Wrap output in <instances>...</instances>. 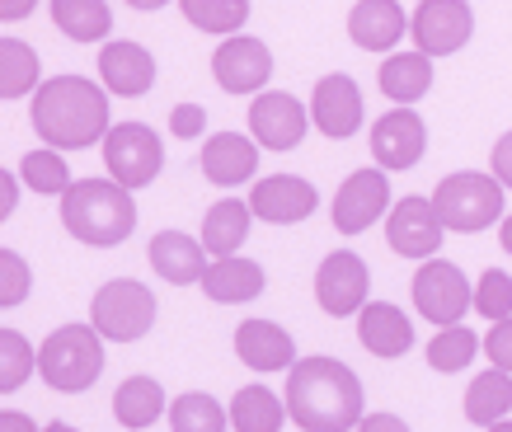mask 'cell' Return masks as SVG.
I'll list each match as a JSON object with an SVG mask.
<instances>
[{
  "instance_id": "obj_1",
  "label": "cell",
  "mask_w": 512,
  "mask_h": 432,
  "mask_svg": "<svg viewBox=\"0 0 512 432\" xmlns=\"http://www.w3.org/2000/svg\"><path fill=\"white\" fill-rule=\"evenodd\" d=\"M29 123L33 137L47 151H85V146H104L113 132V108L109 90L90 76H47L38 94L29 99Z\"/></svg>"
},
{
  "instance_id": "obj_2",
  "label": "cell",
  "mask_w": 512,
  "mask_h": 432,
  "mask_svg": "<svg viewBox=\"0 0 512 432\" xmlns=\"http://www.w3.org/2000/svg\"><path fill=\"white\" fill-rule=\"evenodd\" d=\"M282 404H287V418H292L301 432H357L362 428V409H367V395H362V381L357 371L339 357H301L292 371H287V390H282Z\"/></svg>"
},
{
  "instance_id": "obj_3",
  "label": "cell",
  "mask_w": 512,
  "mask_h": 432,
  "mask_svg": "<svg viewBox=\"0 0 512 432\" xmlns=\"http://www.w3.org/2000/svg\"><path fill=\"white\" fill-rule=\"evenodd\" d=\"M62 226L90 249H113L137 231V198L113 179H76L62 198Z\"/></svg>"
},
{
  "instance_id": "obj_4",
  "label": "cell",
  "mask_w": 512,
  "mask_h": 432,
  "mask_svg": "<svg viewBox=\"0 0 512 432\" xmlns=\"http://www.w3.org/2000/svg\"><path fill=\"white\" fill-rule=\"evenodd\" d=\"M38 376L57 395H85L104 376V339L94 334V324L71 320L52 329L38 343Z\"/></svg>"
},
{
  "instance_id": "obj_5",
  "label": "cell",
  "mask_w": 512,
  "mask_h": 432,
  "mask_svg": "<svg viewBox=\"0 0 512 432\" xmlns=\"http://www.w3.org/2000/svg\"><path fill=\"white\" fill-rule=\"evenodd\" d=\"M433 212L447 231L480 235V231H489L494 221H503V184H498L494 174H480V170L447 174V179L433 188Z\"/></svg>"
},
{
  "instance_id": "obj_6",
  "label": "cell",
  "mask_w": 512,
  "mask_h": 432,
  "mask_svg": "<svg viewBox=\"0 0 512 432\" xmlns=\"http://www.w3.org/2000/svg\"><path fill=\"white\" fill-rule=\"evenodd\" d=\"M156 292L137 278H109L90 301V324L104 343H137L156 329Z\"/></svg>"
},
{
  "instance_id": "obj_7",
  "label": "cell",
  "mask_w": 512,
  "mask_h": 432,
  "mask_svg": "<svg viewBox=\"0 0 512 432\" xmlns=\"http://www.w3.org/2000/svg\"><path fill=\"white\" fill-rule=\"evenodd\" d=\"M104 170L118 188L137 193V188L156 184L160 170H165V146H160V132L146 123H113V132L104 137Z\"/></svg>"
},
{
  "instance_id": "obj_8",
  "label": "cell",
  "mask_w": 512,
  "mask_h": 432,
  "mask_svg": "<svg viewBox=\"0 0 512 432\" xmlns=\"http://www.w3.org/2000/svg\"><path fill=\"white\" fill-rule=\"evenodd\" d=\"M409 292H414V310L437 329H456V324H466V310H475V287L451 259L419 263Z\"/></svg>"
},
{
  "instance_id": "obj_9",
  "label": "cell",
  "mask_w": 512,
  "mask_h": 432,
  "mask_svg": "<svg viewBox=\"0 0 512 432\" xmlns=\"http://www.w3.org/2000/svg\"><path fill=\"white\" fill-rule=\"evenodd\" d=\"M367 296H372V273H367L362 254H353V249H334V254L320 259V268H315V306L325 310L329 320L362 315V310L372 306Z\"/></svg>"
},
{
  "instance_id": "obj_10",
  "label": "cell",
  "mask_w": 512,
  "mask_h": 432,
  "mask_svg": "<svg viewBox=\"0 0 512 432\" xmlns=\"http://www.w3.org/2000/svg\"><path fill=\"white\" fill-rule=\"evenodd\" d=\"M475 33V10L466 0H419L409 10V38H414V52H423L428 62L437 57H451L461 52Z\"/></svg>"
},
{
  "instance_id": "obj_11",
  "label": "cell",
  "mask_w": 512,
  "mask_h": 432,
  "mask_svg": "<svg viewBox=\"0 0 512 432\" xmlns=\"http://www.w3.org/2000/svg\"><path fill=\"white\" fill-rule=\"evenodd\" d=\"M311 132V108L287 90H264L249 104V137L259 151H296Z\"/></svg>"
},
{
  "instance_id": "obj_12",
  "label": "cell",
  "mask_w": 512,
  "mask_h": 432,
  "mask_svg": "<svg viewBox=\"0 0 512 432\" xmlns=\"http://www.w3.org/2000/svg\"><path fill=\"white\" fill-rule=\"evenodd\" d=\"M390 179L386 170H353L334 193V231L339 235H362L372 231L381 216H390Z\"/></svg>"
},
{
  "instance_id": "obj_13",
  "label": "cell",
  "mask_w": 512,
  "mask_h": 432,
  "mask_svg": "<svg viewBox=\"0 0 512 432\" xmlns=\"http://www.w3.org/2000/svg\"><path fill=\"white\" fill-rule=\"evenodd\" d=\"M99 85L109 90V99L118 94V99H141V94L156 90V52L146 43H137V38H113V43L99 47Z\"/></svg>"
},
{
  "instance_id": "obj_14",
  "label": "cell",
  "mask_w": 512,
  "mask_h": 432,
  "mask_svg": "<svg viewBox=\"0 0 512 432\" xmlns=\"http://www.w3.org/2000/svg\"><path fill=\"white\" fill-rule=\"evenodd\" d=\"M212 76L226 94H254L259 99L273 80V52H268L264 38H249V33L226 38L212 52Z\"/></svg>"
},
{
  "instance_id": "obj_15",
  "label": "cell",
  "mask_w": 512,
  "mask_h": 432,
  "mask_svg": "<svg viewBox=\"0 0 512 432\" xmlns=\"http://www.w3.org/2000/svg\"><path fill=\"white\" fill-rule=\"evenodd\" d=\"M442 235H447V226L437 221L433 198H400L386 216V245L400 259L433 263L437 249H442Z\"/></svg>"
},
{
  "instance_id": "obj_16",
  "label": "cell",
  "mask_w": 512,
  "mask_h": 432,
  "mask_svg": "<svg viewBox=\"0 0 512 432\" xmlns=\"http://www.w3.org/2000/svg\"><path fill=\"white\" fill-rule=\"evenodd\" d=\"M367 108H362V90H357L353 76L343 71H329V76L315 80V94H311V127L320 137L329 141H348L362 127Z\"/></svg>"
},
{
  "instance_id": "obj_17",
  "label": "cell",
  "mask_w": 512,
  "mask_h": 432,
  "mask_svg": "<svg viewBox=\"0 0 512 432\" xmlns=\"http://www.w3.org/2000/svg\"><path fill=\"white\" fill-rule=\"evenodd\" d=\"M428 151V127L414 108H390L372 123V155H376V170L400 174L414 170Z\"/></svg>"
},
{
  "instance_id": "obj_18",
  "label": "cell",
  "mask_w": 512,
  "mask_h": 432,
  "mask_svg": "<svg viewBox=\"0 0 512 432\" xmlns=\"http://www.w3.org/2000/svg\"><path fill=\"white\" fill-rule=\"evenodd\" d=\"M249 212L254 221H268V226H296L320 207V193H315L311 179L301 174H268L259 184L249 188Z\"/></svg>"
},
{
  "instance_id": "obj_19",
  "label": "cell",
  "mask_w": 512,
  "mask_h": 432,
  "mask_svg": "<svg viewBox=\"0 0 512 432\" xmlns=\"http://www.w3.org/2000/svg\"><path fill=\"white\" fill-rule=\"evenodd\" d=\"M198 170L212 188L249 184L259 174V141L245 132H212L198 151Z\"/></svg>"
},
{
  "instance_id": "obj_20",
  "label": "cell",
  "mask_w": 512,
  "mask_h": 432,
  "mask_svg": "<svg viewBox=\"0 0 512 432\" xmlns=\"http://www.w3.org/2000/svg\"><path fill=\"white\" fill-rule=\"evenodd\" d=\"M146 263H151V273H156L160 282H170V287H193V282L202 287L207 268H212L202 240L188 231H156L151 245H146Z\"/></svg>"
},
{
  "instance_id": "obj_21",
  "label": "cell",
  "mask_w": 512,
  "mask_h": 432,
  "mask_svg": "<svg viewBox=\"0 0 512 432\" xmlns=\"http://www.w3.org/2000/svg\"><path fill=\"white\" fill-rule=\"evenodd\" d=\"M235 357L245 362L249 371H292L301 357H296V339L282 329L278 320H259V315H249L240 329H235Z\"/></svg>"
},
{
  "instance_id": "obj_22",
  "label": "cell",
  "mask_w": 512,
  "mask_h": 432,
  "mask_svg": "<svg viewBox=\"0 0 512 432\" xmlns=\"http://www.w3.org/2000/svg\"><path fill=\"white\" fill-rule=\"evenodd\" d=\"M348 38L362 52H390L400 38H409V10L400 0H357L348 10Z\"/></svg>"
},
{
  "instance_id": "obj_23",
  "label": "cell",
  "mask_w": 512,
  "mask_h": 432,
  "mask_svg": "<svg viewBox=\"0 0 512 432\" xmlns=\"http://www.w3.org/2000/svg\"><path fill=\"white\" fill-rule=\"evenodd\" d=\"M254 231V212H249L245 198H217L207 212H202V249H207V259H235L240 245L249 240Z\"/></svg>"
},
{
  "instance_id": "obj_24",
  "label": "cell",
  "mask_w": 512,
  "mask_h": 432,
  "mask_svg": "<svg viewBox=\"0 0 512 432\" xmlns=\"http://www.w3.org/2000/svg\"><path fill=\"white\" fill-rule=\"evenodd\" d=\"M357 339L372 357H404L414 348V320L390 301H372V306L357 315Z\"/></svg>"
},
{
  "instance_id": "obj_25",
  "label": "cell",
  "mask_w": 512,
  "mask_h": 432,
  "mask_svg": "<svg viewBox=\"0 0 512 432\" xmlns=\"http://www.w3.org/2000/svg\"><path fill=\"white\" fill-rule=\"evenodd\" d=\"M268 287V273L264 263L254 259H212L207 278H202V296L217 301V306H245V301H259Z\"/></svg>"
},
{
  "instance_id": "obj_26",
  "label": "cell",
  "mask_w": 512,
  "mask_h": 432,
  "mask_svg": "<svg viewBox=\"0 0 512 432\" xmlns=\"http://www.w3.org/2000/svg\"><path fill=\"white\" fill-rule=\"evenodd\" d=\"M160 414H170V400H165V386L156 376H127L123 386L113 390V418L123 423L127 432H146L151 423H160Z\"/></svg>"
},
{
  "instance_id": "obj_27",
  "label": "cell",
  "mask_w": 512,
  "mask_h": 432,
  "mask_svg": "<svg viewBox=\"0 0 512 432\" xmlns=\"http://www.w3.org/2000/svg\"><path fill=\"white\" fill-rule=\"evenodd\" d=\"M376 85H381V94H386L390 104H419L423 94L433 90V62L423 57V52H390L386 66L376 71Z\"/></svg>"
},
{
  "instance_id": "obj_28",
  "label": "cell",
  "mask_w": 512,
  "mask_h": 432,
  "mask_svg": "<svg viewBox=\"0 0 512 432\" xmlns=\"http://www.w3.org/2000/svg\"><path fill=\"white\" fill-rule=\"evenodd\" d=\"M47 15L71 43H113V5L109 0H52Z\"/></svg>"
},
{
  "instance_id": "obj_29",
  "label": "cell",
  "mask_w": 512,
  "mask_h": 432,
  "mask_svg": "<svg viewBox=\"0 0 512 432\" xmlns=\"http://www.w3.org/2000/svg\"><path fill=\"white\" fill-rule=\"evenodd\" d=\"M226 409H231L235 432H282V423H287V404H282V395H273L264 381L240 386Z\"/></svg>"
},
{
  "instance_id": "obj_30",
  "label": "cell",
  "mask_w": 512,
  "mask_h": 432,
  "mask_svg": "<svg viewBox=\"0 0 512 432\" xmlns=\"http://www.w3.org/2000/svg\"><path fill=\"white\" fill-rule=\"evenodd\" d=\"M43 85V62L24 38H0V99H24V94H38Z\"/></svg>"
},
{
  "instance_id": "obj_31",
  "label": "cell",
  "mask_w": 512,
  "mask_h": 432,
  "mask_svg": "<svg viewBox=\"0 0 512 432\" xmlns=\"http://www.w3.org/2000/svg\"><path fill=\"white\" fill-rule=\"evenodd\" d=\"M512 414V376L503 371H480L466 390V418L475 428H498V423H508Z\"/></svg>"
},
{
  "instance_id": "obj_32",
  "label": "cell",
  "mask_w": 512,
  "mask_h": 432,
  "mask_svg": "<svg viewBox=\"0 0 512 432\" xmlns=\"http://www.w3.org/2000/svg\"><path fill=\"white\" fill-rule=\"evenodd\" d=\"M179 15H184L198 33L226 43V38H240V29H245L249 0H184V5H179Z\"/></svg>"
},
{
  "instance_id": "obj_33",
  "label": "cell",
  "mask_w": 512,
  "mask_h": 432,
  "mask_svg": "<svg viewBox=\"0 0 512 432\" xmlns=\"http://www.w3.org/2000/svg\"><path fill=\"white\" fill-rule=\"evenodd\" d=\"M231 428V409L207 395V390H184L170 400V432H226Z\"/></svg>"
},
{
  "instance_id": "obj_34",
  "label": "cell",
  "mask_w": 512,
  "mask_h": 432,
  "mask_svg": "<svg viewBox=\"0 0 512 432\" xmlns=\"http://www.w3.org/2000/svg\"><path fill=\"white\" fill-rule=\"evenodd\" d=\"M19 184L33 188V193H43V198H57L62 202L66 193H71V165H66L62 151H47V146H38V151H24V160H19Z\"/></svg>"
},
{
  "instance_id": "obj_35",
  "label": "cell",
  "mask_w": 512,
  "mask_h": 432,
  "mask_svg": "<svg viewBox=\"0 0 512 432\" xmlns=\"http://www.w3.org/2000/svg\"><path fill=\"white\" fill-rule=\"evenodd\" d=\"M38 376V348L19 329H0V395H15Z\"/></svg>"
},
{
  "instance_id": "obj_36",
  "label": "cell",
  "mask_w": 512,
  "mask_h": 432,
  "mask_svg": "<svg viewBox=\"0 0 512 432\" xmlns=\"http://www.w3.org/2000/svg\"><path fill=\"white\" fill-rule=\"evenodd\" d=\"M484 348L480 334H470L466 324H456V329H442V334H433L428 339V367L442 371V376H456V371H466L470 362H475V353Z\"/></svg>"
},
{
  "instance_id": "obj_37",
  "label": "cell",
  "mask_w": 512,
  "mask_h": 432,
  "mask_svg": "<svg viewBox=\"0 0 512 432\" xmlns=\"http://www.w3.org/2000/svg\"><path fill=\"white\" fill-rule=\"evenodd\" d=\"M475 310H480L489 324L512 320V273H503V268H484L480 282H475Z\"/></svg>"
},
{
  "instance_id": "obj_38",
  "label": "cell",
  "mask_w": 512,
  "mask_h": 432,
  "mask_svg": "<svg viewBox=\"0 0 512 432\" xmlns=\"http://www.w3.org/2000/svg\"><path fill=\"white\" fill-rule=\"evenodd\" d=\"M33 292V268L19 249H5L0 245V310H15L24 306Z\"/></svg>"
},
{
  "instance_id": "obj_39",
  "label": "cell",
  "mask_w": 512,
  "mask_h": 432,
  "mask_svg": "<svg viewBox=\"0 0 512 432\" xmlns=\"http://www.w3.org/2000/svg\"><path fill=\"white\" fill-rule=\"evenodd\" d=\"M165 127H170V137H179V141H198L202 132H207V108L202 104H174Z\"/></svg>"
},
{
  "instance_id": "obj_40",
  "label": "cell",
  "mask_w": 512,
  "mask_h": 432,
  "mask_svg": "<svg viewBox=\"0 0 512 432\" xmlns=\"http://www.w3.org/2000/svg\"><path fill=\"white\" fill-rule=\"evenodd\" d=\"M484 357L494 362V371L512 376V320L489 324V334H484Z\"/></svg>"
},
{
  "instance_id": "obj_41",
  "label": "cell",
  "mask_w": 512,
  "mask_h": 432,
  "mask_svg": "<svg viewBox=\"0 0 512 432\" xmlns=\"http://www.w3.org/2000/svg\"><path fill=\"white\" fill-rule=\"evenodd\" d=\"M489 165H494V179L503 188H512V132L494 141V155H489Z\"/></svg>"
},
{
  "instance_id": "obj_42",
  "label": "cell",
  "mask_w": 512,
  "mask_h": 432,
  "mask_svg": "<svg viewBox=\"0 0 512 432\" xmlns=\"http://www.w3.org/2000/svg\"><path fill=\"white\" fill-rule=\"evenodd\" d=\"M19 174H10L5 165H0V221H10L15 216V207H19Z\"/></svg>"
},
{
  "instance_id": "obj_43",
  "label": "cell",
  "mask_w": 512,
  "mask_h": 432,
  "mask_svg": "<svg viewBox=\"0 0 512 432\" xmlns=\"http://www.w3.org/2000/svg\"><path fill=\"white\" fill-rule=\"evenodd\" d=\"M357 432H409V423H404L400 414H386V409H381V414L362 418V428H357Z\"/></svg>"
},
{
  "instance_id": "obj_44",
  "label": "cell",
  "mask_w": 512,
  "mask_h": 432,
  "mask_svg": "<svg viewBox=\"0 0 512 432\" xmlns=\"http://www.w3.org/2000/svg\"><path fill=\"white\" fill-rule=\"evenodd\" d=\"M29 15H38L33 0H0V24H24Z\"/></svg>"
},
{
  "instance_id": "obj_45",
  "label": "cell",
  "mask_w": 512,
  "mask_h": 432,
  "mask_svg": "<svg viewBox=\"0 0 512 432\" xmlns=\"http://www.w3.org/2000/svg\"><path fill=\"white\" fill-rule=\"evenodd\" d=\"M0 432H43V428L29 414H19V409H0Z\"/></svg>"
},
{
  "instance_id": "obj_46",
  "label": "cell",
  "mask_w": 512,
  "mask_h": 432,
  "mask_svg": "<svg viewBox=\"0 0 512 432\" xmlns=\"http://www.w3.org/2000/svg\"><path fill=\"white\" fill-rule=\"evenodd\" d=\"M498 240H503V249H508V254H512V216H508V221H503V226H498Z\"/></svg>"
},
{
  "instance_id": "obj_47",
  "label": "cell",
  "mask_w": 512,
  "mask_h": 432,
  "mask_svg": "<svg viewBox=\"0 0 512 432\" xmlns=\"http://www.w3.org/2000/svg\"><path fill=\"white\" fill-rule=\"evenodd\" d=\"M43 432H80V428H71V423H62V418H52Z\"/></svg>"
},
{
  "instance_id": "obj_48",
  "label": "cell",
  "mask_w": 512,
  "mask_h": 432,
  "mask_svg": "<svg viewBox=\"0 0 512 432\" xmlns=\"http://www.w3.org/2000/svg\"><path fill=\"white\" fill-rule=\"evenodd\" d=\"M489 432H512V418H508V423H498V428H489Z\"/></svg>"
}]
</instances>
